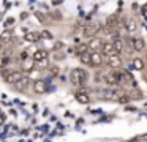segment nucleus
Returning a JSON list of instances; mask_svg holds the SVG:
<instances>
[{
	"label": "nucleus",
	"mask_w": 147,
	"mask_h": 142,
	"mask_svg": "<svg viewBox=\"0 0 147 142\" xmlns=\"http://www.w3.org/2000/svg\"><path fill=\"white\" fill-rule=\"evenodd\" d=\"M105 82H106V84H109V85H115V84H119V82H117V74H115V71L108 73V74L105 76Z\"/></svg>",
	"instance_id": "f8f14e48"
},
{
	"label": "nucleus",
	"mask_w": 147,
	"mask_h": 142,
	"mask_svg": "<svg viewBox=\"0 0 147 142\" xmlns=\"http://www.w3.org/2000/svg\"><path fill=\"white\" fill-rule=\"evenodd\" d=\"M33 14H35V17L38 19V21L41 22V24H43V22H46V16L43 14V13H40V11H35Z\"/></svg>",
	"instance_id": "5701e85b"
},
{
	"label": "nucleus",
	"mask_w": 147,
	"mask_h": 142,
	"mask_svg": "<svg viewBox=\"0 0 147 142\" xmlns=\"http://www.w3.org/2000/svg\"><path fill=\"white\" fill-rule=\"evenodd\" d=\"M144 46H146V41H144L142 38H136V40H134V43H133L134 50H142Z\"/></svg>",
	"instance_id": "412c9836"
},
{
	"label": "nucleus",
	"mask_w": 147,
	"mask_h": 142,
	"mask_svg": "<svg viewBox=\"0 0 147 142\" xmlns=\"http://www.w3.org/2000/svg\"><path fill=\"white\" fill-rule=\"evenodd\" d=\"M32 84V81H30V77H27V76H24L22 79H21L19 82H18V88H19V90H26L27 87H29V85Z\"/></svg>",
	"instance_id": "2eb2a0df"
},
{
	"label": "nucleus",
	"mask_w": 147,
	"mask_h": 142,
	"mask_svg": "<svg viewBox=\"0 0 147 142\" xmlns=\"http://www.w3.org/2000/svg\"><path fill=\"white\" fill-rule=\"evenodd\" d=\"M51 16H52V19H55V21H60V19H62V14L59 11H52Z\"/></svg>",
	"instance_id": "393cba45"
},
{
	"label": "nucleus",
	"mask_w": 147,
	"mask_h": 142,
	"mask_svg": "<svg viewBox=\"0 0 147 142\" xmlns=\"http://www.w3.org/2000/svg\"><path fill=\"white\" fill-rule=\"evenodd\" d=\"M125 27H127V30L130 32V33H133V32L136 30V21H134V19H127V21H125Z\"/></svg>",
	"instance_id": "aec40b11"
},
{
	"label": "nucleus",
	"mask_w": 147,
	"mask_h": 142,
	"mask_svg": "<svg viewBox=\"0 0 147 142\" xmlns=\"http://www.w3.org/2000/svg\"><path fill=\"white\" fill-rule=\"evenodd\" d=\"M101 54H103V55H108V57L115 55V50H114V46H112V43H106L105 47H103V50H101Z\"/></svg>",
	"instance_id": "4468645a"
},
{
	"label": "nucleus",
	"mask_w": 147,
	"mask_h": 142,
	"mask_svg": "<svg viewBox=\"0 0 147 142\" xmlns=\"http://www.w3.org/2000/svg\"><path fill=\"white\" fill-rule=\"evenodd\" d=\"M41 38V32H27L26 33V40L29 41V43H36V41Z\"/></svg>",
	"instance_id": "9b49d317"
},
{
	"label": "nucleus",
	"mask_w": 147,
	"mask_h": 142,
	"mask_svg": "<svg viewBox=\"0 0 147 142\" xmlns=\"http://www.w3.org/2000/svg\"><path fill=\"white\" fill-rule=\"evenodd\" d=\"M76 100L79 101L81 104H89L90 103V96H89V93H86V92H78Z\"/></svg>",
	"instance_id": "ddd939ff"
},
{
	"label": "nucleus",
	"mask_w": 147,
	"mask_h": 142,
	"mask_svg": "<svg viewBox=\"0 0 147 142\" xmlns=\"http://www.w3.org/2000/svg\"><path fill=\"white\" fill-rule=\"evenodd\" d=\"M87 79H89L87 71H84V69H81V68L71 69V73H70V82H71V85H74V87H79V85L86 84Z\"/></svg>",
	"instance_id": "f257e3e1"
},
{
	"label": "nucleus",
	"mask_w": 147,
	"mask_h": 142,
	"mask_svg": "<svg viewBox=\"0 0 147 142\" xmlns=\"http://www.w3.org/2000/svg\"><path fill=\"white\" fill-rule=\"evenodd\" d=\"M35 60L32 59V57H29L27 60H24V62H21V69L22 71H26V73H29V71H33V68H35Z\"/></svg>",
	"instance_id": "9d476101"
},
{
	"label": "nucleus",
	"mask_w": 147,
	"mask_h": 142,
	"mask_svg": "<svg viewBox=\"0 0 147 142\" xmlns=\"http://www.w3.org/2000/svg\"><path fill=\"white\" fill-rule=\"evenodd\" d=\"M101 30V27H100L98 24H87L86 27H84V36H89V38H93V35L96 33V32Z\"/></svg>",
	"instance_id": "423d86ee"
},
{
	"label": "nucleus",
	"mask_w": 147,
	"mask_h": 142,
	"mask_svg": "<svg viewBox=\"0 0 147 142\" xmlns=\"http://www.w3.org/2000/svg\"><path fill=\"white\" fill-rule=\"evenodd\" d=\"M79 60H81V63H84V65H89L90 66V54H82V55L79 57Z\"/></svg>",
	"instance_id": "4be33fe9"
},
{
	"label": "nucleus",
	"mask_w": 147,
	"mask_h": 142,
	"mask_svg": "<svg viewBox=\"0 0 147 142\" xmlns=\"http://www.w3.org/2000/svg\"><path fill=\"white\" fill-rule=\"evenodd\" d=\"M11 38H13V32L11 30H5L3 33L0 35V41H2V43H10Z\"/></svg>",
	"instance_id": "6ab92c4d"
},
{
	"label": "nucleus",
	"mask_w": 147,
	"mask_h": 142,
	"mask_svg": "<svg viewBox=\"0 0 147 142\" xmlns=\"http://www.w3.org/2000/svg\"><path fill=\"white\" fill-rule=\"evenodd\" d=\"M105 63V55L101 52H92L90 54V66H101Z\"/></svg>",
	"instance_id": "20e7f679"
},
{
	"label": "nucleus",
	"mask_w": 147,
	"mask_h": 142,
	"mask_svg": "<svg viewBox=\"0 0 147 142\" xmlns=\"http://www.w3.org/2000/svg\"><path fill=\"white\" fill-rule=\"evenodd\" d=\"M48 50H45V49H40V50H36L35 54L32 55V59L35 60V63H41V62H46L48 60Z\"/></svg>",
	"instance_id": "0eeeda50"
},
{
	"label": "nucleus",
	"mask_w": 147,
	"mask_h": 142,
	"mask_svg": "<svg viewBox=\"0 0 147 142\" xmlns=\"http://www.w3.org/2000/svg\"><path fill=\"white\" fill-rule=\"evenodd\" d=\"M115 74H117V82H119L120 85L130 84V85H133V87H136L134 76L131 74L130 71H127V69H122V71H115Z\"/></svg>",
	"instance_id": "f03ea898"
},
{
	"label": "nucleus",
	"mask_w": 147,
	"mask_h": 142,
	"mask_svg": "<svg viewBox=\"0 0 147 142\" xmlns=\"http://www.w3.org/2000/svg\"><path fill=\"white\" fill-rule=\"evenodd\" d=\"M22 77L24 76L21 71H11V73H8V76H7V82L8 84H18Z\"/></svg>",
	"instance_id": "6e6552de"
},
{
	"label": "nucleus",
	"mask_w": 147,
	"mask_h": 142,
	"mask_svg": "<svg viewBox=\"0 0 147 142\" xmlns=\"http://www.w3.org/2000/svg\"><path fill=\"white\" fill-rule=\"evenodd\" d=\"M130 98H138V100H139V98H142V95H141V92H131Z\"/></svg>",
	"instance_id": "bb28decb"
},
{
	"label": "nucleus",
	"mask_w": 147,
	"mask_h": 142,
	"mask_svg": "<svg viewBox=\"0 0 147 142\" xmlns=\"http://www.w3.org/2000/svg\"><path fill=\"white\" fill-rule=\"evenodd\" d=\"M32 85H33V92H35V93H38V95L45 93L46 88H48V85H46V82L43 81V79H38V81H35Z\"/></svg>",
	"instance_id": "1a4fd4ad"
},
{
	"label": "nucleus",
	"mask_w": 147,
	"mask_h": 142,
	"mask_svg": "<svg viewBox=\"0 0 147 142\" xmlns=\"http://www.w3.org/2000/svg\"><path fill=\"white\" fill-rule=\"evenodd\" d=\"M105 41H103V38H92V40L89 41V44L87 46L90 47V49L93 50V52H100V50H103V47H105Z\"/></svg>",
	"instance_id": "7ed1b4c3"
},
{
	"label": "nucleus",
	"mask_w": 147,
	"mask_h": 142,
	"mask_svg": "<svg viewBox=\"0 0 147 142\" xmlns=\"http://www.w3.org/2000/svg\"><path fill=\"white\" fill-rule=\"evenodd\" d=\"M146 106H147V103H146Z\"/></svg>",
	"instance_id": "2f4dec72"
},
{
	"label": "nucleus",
	"mask_w": 147,
	"mask_h": 142,
	"mask_svg": "<svg viewBox=\"0 0 147 142\" xmlns=\"http://www.w3.org/2000/svg\"><path fill=\"white\" fill-rule=\"evenodd\" d=\"M51 71H52V76L57 74V68H51Z\"/></svg>",
	"instance_id": "c756f323"
},
{
	"label": "nucleus",
	"mask_w": 147,
	"mask_h": 142,
	"mask_svg": "<svg viewBox=\"0 0 147 142\" xmlns=\"http://www.w3.org/2000/svg\"><path fill=\"white\" fill-rule=\"evenodd\" d=\"M106 65L109 66V68H112V69H119L122 66V59L115 54V55H111V57H108V60H106Z\"/></svg>",
	"instance_id": "39448f33"
},
{
	"label": "nucleus",
	"mask_w": 147,
	"mask_h": 142,
	"mask_svg": "<svg viewBox=\"0 0 147 142\" xmlns=\"http://www.w3.org/2000/svg\"><path fill=\"white\" fill-rule=\"evenodd\" d=\"M41 38H46V40H52V33L49 30H43L41 32Z\"/></svg>",
	"instance_id": "b1692460"
},
{
	"label": "nucleus",
	"mask_w": 147,
	"mask_h": 142,
	"mask_svg": "<svg viewBox=\"0 0 147 142\" xmlns=\"http://www.w3.org/2000/svg\"><path fill=\"white\" fill-rule=\"evenodd\" d=\"M144 66H146L144 60H142V59H139V57H134V60H133V68L136 69V71H142Z\"/></svg>",
	"instance_id": "dca6fc26"
},
{
	"label": "nucleus",
	"mask_w": 147,
	"mask_h": 142,
	"mask_svg": "<svg viewBox=\"0 0 147 142\" xmlns=\"http://www.w3.org/2000/svg\"><path fill=\"white\" fill-rule=\"evenodd\" d=\"M112 46H114V50H115V54L122 52V50L125 49V43H123L122 40H114V41H112Z\"/></svg>",
	"instance_id": "a211bd4d"
},
{
	"label": "nucleus",
	"mask_w": 147,
	"mask_h": 142,
	"mask_svg": "<svg viewBox=\"0 0 147 142\" xmlns=\"http://www.w3.org/2000/svg\"><path fill=\"white\" fill-rule=\"evenodd\" d=\"M142 13H144V14H147V3L144 5V9H142Z\"/></svg>",
	"instance_id": "7c9ffc66"
},
{
	"label": "nucleus",
	"mask_w": 147,
	"mask_h": 142,
	"mask_svg": "<svg viewBox=\"0 0 147 142\" xmlns=\"http://www.w3.org/2000/svg\"><path fill=\"white\" fill-rule=\"evenodd\" d=\"M62 47H63V43H60V41L54 44V49H55V50H57V49H62Z\"/></svg>",
	"instance_id": "c85d7f7f"
},
{
	"label": "nucleus",
	"mask_w": 147,
	"mask_h": 142,
	"mask_svg": "<svg viewBox=\"0 0 147 142\" xmlns=\"http://www.w3.org/2000/svg\"><path fill=\"white\" fill-rule=\"evenodd\" d=\"M13 24H14V19H13V17H8L7 21H5V27H7V28H8V27H11Z\"/></svg>",
	"instance_id": "cd10ccee"
},
{
	"label": "nucleus",
	"mask_w": 147,
	"mask_h": 142,
	"mask_svg": "<svg viewBox=\"0 0 147 142\" xmlns=\"http://www.w3.org/2000/svg\"><path fill=\"white\" fill-rule=\"evenodd\" d=\"M54 59H55V60H63L65 55H63L62 52H57V50H55V52H54Z\"/></svg>",
	"instance_id": "a878e982"
},
{
	"label": "nucleus",
	"mask_w": 147,
	"mask_h": 142,
	"mask_svg": "<svg viewBox=\"0 0 147 142\" xmlns=\"http://www.w3.org/2000/svg\"><path fill=\"white\" fill-rule=\"evenodd\" d=\"M117 24H119V17H117V14H112V16H109V17L106 19V25H108L109 30H111L112 27H115Z\"/></svg>",
	"instance_id": "f3484780"
}]
</instances>
